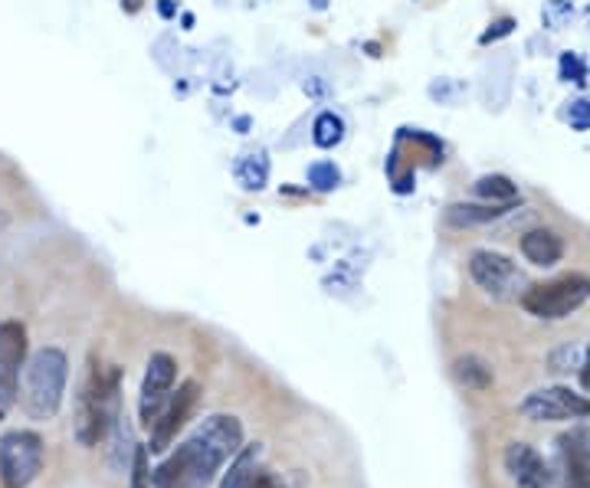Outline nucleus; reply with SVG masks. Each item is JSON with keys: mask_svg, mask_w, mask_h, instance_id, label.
Here are the masks:
<instances>
[{"mask_svg": "<svg viewBox=\"0 0 590 488\" xmlns=\"http://www.w3.org/2000/svg\"><path fill=\"white\" fill-rule=\"evenodd\" d=\"M243 450V423L230 414H213L151 473L154 488H210L220 469Z\"/></svg>", "mask_w": 590, "mask_h": 488, "instance_id": "f257e3e1", "label": "nucleus"}, {"mask_svg": "<svg viewBox=\"0 0 590 488\" xmlns=\"http://www.w3.org/2000/svg\"><path fill=\"white\" fill-rule=\"evenodd\" d=\"M122 374L118 368L99 371L92 368L85 384L79 387L76 397V420H72V433L79 446H95L99 440H105V433L112 430V423L122 417V394H118Z\"/></svg>", "mask_w": 590, "mask_h": 488, "instance_id": "f03ea898", "label": "nucleus"}, {"mask_svg": "<svg viewBox=\"0 0 590 488\" xmlns=\"http://www.w3.org/2000/svg\"><path fill=\"white\" fill-rule=\"evenodd\" d=\"M69 384V358L59 348H39L26 361L23 374V410L30 420H53L62 407Z\"/></svg>", "mask_w": 590, "mask_h": 488, "instance_id": "7ed1b4c3", "label": "nucleus"}, {"mask_svg": "<svg viewBox=\"0 0 590 488\" xmlns=\"http://www.w3.org/2000/svg\"><path fill=\"white\" fill-rule=\"evenodd\" d=\"M590 299V279L581 272H568L562 279L532 286L522 292V309L535 318H568L571 312H578Z\"/></svg>", "mask_w": 590, "mask_h": 488, "instance_id": "20e7f679", "label": "nucleus"}, {"mask_svg": "<svg viewBox=\"0 0 590 488\" xmlns=\"http://www.w3.org/2000/svg\"><path fill=\"white\" fill-rule=\"evenodd\" d=\"M46 463L43 437L33 430H7L0 437V486L26 488Z\"/></svg>", "mask_w": 590, "mask_h": 488, "instance_id": "39448f33", "label": "nucleus"}, {"mask_svg": "<svg viewBox=\"0 0 590 488\" xmlns=\"http://www.w3.org/2000/svg\"><path fill=\"white\" fill-rule=\"evenodd\" d=\"M470 276L483 292H489L496 299H512L519 292V286H525L519 266L509 256L493 253V249H476L470 256Z\"/></svg>", "mask_w": 590, "mask_h": 488, "instance_id": "423d86ee", "label": "nucleus"}, {"mask_svg": "<svg viewBox=\"0 0 590 488\" xmlns=\"http://www.w3.org/2000/svg\"><path fill=\"white\" fill-rule=\"evenodd\" d=\"M23 361H26V328L20 322H3L0 325V420L16 404Z\"/></svg>", "mask_w": 590, "mask_h": 488, "instance_id": "0eeeda50", "label": "nucleus"}, {"mask_svg": "<svg viewBox=\"0 0 590 488\" xmlns=\"http://www.w3.org/2000/svg\"><path fill=\"white\" fill-rule=\"evenodd\" d=\"M519 410H522L529 420L558 423V420H581V417H590V400H585L581 394H575V391H568V387H545V391H535L532 397H525Z\"/></svg>", "mask_w": 590, "mask_h": 488, "instance_id": "6e6552de", "label": "nucleus"}, {"mask_svg": "<svg viewBox=\"0 0 590 488\" xmlns=\"http://www.w3.org/2000/svg\"><path fill=\"white\" fill-rule=\"evenodd\" d=\"M197 397H200V387H197L194 381H184V384L177 387V394L164 404V410H161L158 420L151 423L148 453H164V450L177 440V433L184 430V423H187L190 414H194Z\"/></svg>", "mask_w": 590, "mask_h": 488, "instance_id": "1a4fd4ad", "label": "nucleus"}, {"mask_svg": "<svg viewBox=\"0 0 590 488\" xmlns=\"http://www.w3.org/2000/svg\"><path fill=\"white\" fill-rule=\"evenodd\" d=\"M174 377H177L174 358L171 355H151L144 381H141V397H138V417L144 427H151L158 420V414L164 410L171 387H174Z\"/></svg>", "mask_w": 590, "mask_h": 488, "instance_id": "9d476101", "label": "nucleus"}, {"mask_svg": "<svg viewBox=\"0 0 590 488\" xmlns=\"http://www.w3.org/2000/svg\"><path fill=\"white\" fill-rule=\"evenodd\" d=\"M506 469L516 488H552V469L529 443H512L506 450Z\"/></svg>", "mask_w": 590, "mask_h": 488, "instance_id": "9b49d317", "label": "nucleus"}, {"mask_svg": "<svg viewBox=\"0 0 590 488\" xmlns=\"http://www.w3.org/2000/svg\"><path fill=\"white\" fill-rule=\"evenodd\" d=\"M522 253H525V259H529L532 266L548 269V266L562 263L565 243H562V236H558L555 230H532V233L522 236Z\"/></svg>", "mask_w": 590, "mask_h": 488, "instance_id": "f8f14e48", "label": "nucleus"}, {"mask_svg": "<svg viewBox=\"0 0 590 488\" xmlns=\"http://www.w3.org/2000/svg\"><path fill=\"white\" fill-rule=\"evenodd\" d=\"M259 460H263V450H259L256 443H253V446H243V450L233 456L230 469L223 473L220 488H253V479H256V473H259Z\"/></svg>", "mask_w": 590, "mask_h": 488, "instance_id": "ddd939ff", "label": "nucleus"}, {"mask_svg": "<svg viewBox=\"0 0 590 488\" xmlns=\"http://www.w3.org/2000/svg\"><path fill=\"white\" fill-rule=\"evenodd\" d=\"M453 374H456V381L463 384V387H473V391H486V387H493V368L483 361V358H460L456 364H453Z\"/></svg>", "mask_w": 590, "mask_h": 488, "instance_id": "4468645a", "label": "nucleus"}, {"mask_svg": "<svg viewBox=\"0 0 590 488\" xmlns=\"http://www.w3.org/2000/svg\"><path fill=\"white\" fill-rule=\"evenodd\" d=\"M558 450L565 463H581L590 466V430L588 427H571L568 433L558 437Z\"/></svg>", "mask_w": 590, "mask_h": 488, "instance_id": "2eb2a0df", "label": "nucleus"}, {"mask_svg": "<svg viewBox=\"0 0 590 488\" xmlns=\"http://www.w3.org/2000/svg\"><path fill=\"white\" fill-rule=\"evenodd\" d=\"M502 213H506L502 207H470V204H456V207H450L447 220H450L453 226H473V223L496 220V217H502Z\"/></svg>", "mask_w": 590, "mask_h": 488, "instance_id": "dca6fc26", "label": "nucleus"}, {"mask_svg": "<svg viewBox=\"0 0 590 488\" xmlns=\"http://www.w3.org/2000/svg\"><path fill=\"white\" fill-rule=\"evenodd\" d=\"M476 190H479V197H486V200H493V204H512L516 197H519V187L509 181V177H502V174H489V177H483L479 184H476Z\"/></svg>", "mask_w": 590, "mask_h": 488, "instance_id": "f3484780", "label": "nucleus"}, {"mask_svg": "<svg viewBox=\"0 0 590 488\" xmlns=\"http://www.w3.org/2000/svg\"><path fill=\"white\" fill-rule=\"evenodd\" d=\"M266 171H269V167H266L263 154H246V158L240 161V167H236L243 187H250V190H259V187L266 184Z\"/></svg>", "mask_w": 590, "mask_h": 488, "instance_id": "a211bd4d", "label": "nucleus"}, {"mask_svg": "<svg viewBox=\"0 0 590 488\" xmlns=\"http://www.w3.org/2000/svg\"><path fill=\"white\" fill-rule=\"evenodd\" d=\"M342 135H345V125H342V118H338L335 112L319 115V121H315V144L332 148V144L342 141Z\"/></svg>", "mask_w": 590, "mask_h": 488, "instance_id": "6ab92c4d", "label": "nucleus"}, {"mask_svg": "<svg viewBox=\"0 0 590 488\" xmlns=\"http://www.w3.org/2000/svg\"><path fill=\"white\" fill-rule=\"evenodd\" d=\"M148 446H135L131 453V488H151V469H148Z\"/></svg>", "mask_w": 590, "mask_h": 488, "instance_id": "aec40b11", "label": "nucleus"}, {"mask_svg": "<svg viewBox=\"0 0 590 488\" xmlns=\"http://www.w3.org/2000/svg\"><path fill=\"white\" fill-rule=\"evenodd\" d=\"M309 181L319 187V190H332L338 184V167L335 164H312L309 167Z\"/></svg>", "mask_w": 590, "mask_h": 488, "instance_id": "412c9836", "label": "nucleus"}, {"mask_svg": "<svg viewBox=\"0 0 590 488\" xmlns=\"http://www.w3.org/2000/svg\"><path fill=\"white\" fill-rule=\"evenodd\" d=\"M565 488H590V466L565 463Z\"/></svg>", "mask_w": 590, "mask_h": 488, "instance_id": "4be33fe9", "label": "nucleus"}, {"mask_svg": "<svg viewBox=\"0 0 590 488\" xmlns=\"http://www.w3.org/2000/svg\"><path fill=\"white\" fill-rule=\"evenodd\" d=\"M571 125H575V128H588L590 102H575V105H571Z\"/></svg>", "mask_w": 590, "mask_h": 488, "instance_id": "5701e85b", "label": "nucleus"}, {"mask_svg": "<svg viewBox=\"0 0 590 488\" xmlns=\"http://www.w3.org/2000/svg\"><path fill=\"white\" fill-rule=\"evenodd\" d=\"M253 488H286V486H282V479H279L276 473L259 469V473H256V479H253Z\"/></svg>", "mask_w": 590, "mask_h": 488, "instance_id": "b1692460", "label": "nucleus"}, {"mask_svg": "<svg viewBox=\"0 0 590 488\" xmlns=\"http://www.w3.org/2000/svg\"><path fill=\"white\" fill-rule=\"evenodd\" d=\"M581 384H585V391H590V348H588V358H585V364H581Z\"/></svg>", "mask_w": 590, "mask_h": 488, "instance_id": "393cba45", "label": "nucleus"}]
</instances>
